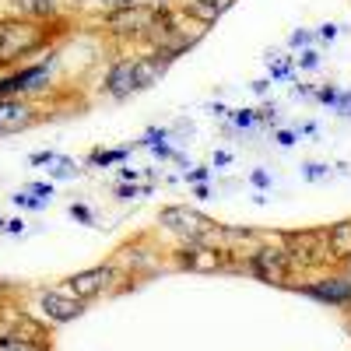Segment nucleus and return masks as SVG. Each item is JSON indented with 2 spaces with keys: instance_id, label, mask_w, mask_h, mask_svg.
I'll list each match as a JSON object with an SVG mask.
<instances>
[{
  "instance_id": "nucleus-15",
  "label": "nucleus",
  "mask_w": 351,
  "mask_h": 351,
  "mask_svg": "<svg viewBox=\"0 0 351 351\" xmlns=\"http://www.w3.org/2000/svg\"><path fill=\"white\" fill-rule=\"evenodd\" d=\"M228 8H232V0H186V4H183V14L193 18L197 25H211V21L221 18Z\"/></svg>"
},
{
  "instance_id": "nucleus-26",
  "label": "nucleus",
  "mask_w": 351,
  "mask_h": 351,
  "mask_svg": "<svg viewBox=\"0 0 351 351\" xmlns=\"http://www.w3.org/2000/svg\"><path fill=\"white\" fill-rule=\"evenodd\" d=\"M274 141L281 144V148H295L299 134H295V127H278V130H274Z\"/></svg>"
},
{
  "instance_id": "nucleus-31",
  "label": "nucleus",
  "mask_w": 351,
  "mask_h": 351,
  "mask_svg": "<svg viewBox=\"0 0 351 351\" xmlns=\"http://www.w3.org/2000/svg\"><path fill=\"white\" fill-rule=\"evenodd\" d=\"M71 218H77V221H84V225H95V215L84 208V204H71Z\"/></svg>"
},
{
  "instance_id": "nucleus-3",
  "label": "nucleus",
  "mask_w": 351,
  "mask_h": 351,
  "mask_svg": "<svg viewBox=\"0 0 351 351\" xmlns=\"http://www.w3.org/2000/svg\"><path fill=\"white\" fill-rule=\"evenodd\" d=\"M53 67H56V53H49L46 60H28L14 71L0 74V99H36L46 95L53 88Z\"/></svg>"
},
{
  "instance_id": "nucleus-37",
  "label": "nucleus",
  "mask_w": 351,
  "mask_h": 351,
  "mask_svg": "<svg viewBox=\"0 0 351 351\" xmlns=\"http://www.w3.org/2000/svg\"><path fill=\"white\" fill-rule=\"evenodd\" d=\"M341 112H344L348 120H351V92H344V106H341Z\"/></svg>"
},
{
  "instance_id": "nucleus-23",
  "label": "nucleus",
  "mask_w": 351,
  "mask_h": 351,
  "mask_svg": "<svg viewBox=\"0 0 351 351\" xmlns=\"http://www.w3.org/2000/svg\"><path fill=\"white\" fill-rule=\"evenodd\" d=\"M127 152H130V148H109V152L95 148L92 155H88V162H92V165H116V162L127 158Z\"/></svg>"
},
{
  "instance_id": "nucleus-38",
  "label": "nucleus",
  "mask_w": 351,
  "mask_h": 351,
  "mask_svg": "<svg viewBox=\"0 0 351 351\" xmlns=\"http://www.w3.org/2000/svg\"><path fill=\"white\" fill-rule=\"evenodd\" d=\"M4 221H8V218H4V215H0V228H4Z\"/></svg>"
},
{
  "instance_id": "nucleus-4",
  "label": "nucleus",
  "mask_w": 351,
  "mask_h": 351,
  "mask_svg": "<svg viewBox=\"0 0 351 351\" xmlns=\"http://www.w3.org/2000/svg\"><path fill=\"white\" fill-rule=\"evenodd\" d=\"M158 221L172 232V236H180V239H186V243H204V239H208L211 232L218 228L208 215L186 208V204H172V208H165V211L158 215Z\"/></svg>"
},
{
  "instance_id": "nucleus-7",
  "label": "nucleus",
  "mask_w": 351,
  "mask_h": 351,
  "mask_svg": "<svg viewBox=\"0 0 351 351\" xmlns=\"http://www.w3.org/2000/svg\"><path fill=\"white\" fill-rule=\"evenodd\" d=\"M43 120V109L32 99H0V137L21 134Z\"/></svg>"
},
{
  "instance_id": "nucleus-34",
  "label": "nucleus",
  "mask_w": 351,
  "mask_h": 351,
  "mask_svg": "<svg viewBox=\"0 0 351 351\" xmlns=\"http://www.w3.org/2000/svg\"><path fill=\"white\" fill-rule=\"evenodd\" d=\"M208 176H211V169H208V165H197L193 172H186V183H193V186H197V183L208 180Z\"/></svg>"
},
{
  "instance_id": "nucleus-32",
  "label": "nucleus",
  "mask_w": 351,
  "mask_h": 351,
  "mask_svg": "<svg viewBox=\"0 0 351 351\" xmlns=\"http://www.w3.org/2000/svg\"><path fill=\"white\" fill-rule=\"evenodd\" d=\"M250 183H253L256 190H267V186H271L274 180H271V176L263 172V169H253V172H250Z\"/></svg>"
},
{
  "instance_id": "nucleus-21",
  "label": "nucleus",
  "mask_w": 351,
  "mask_h": 351,
  "mask_svg": "<svg viewBox=\"0 0 351 351\" xmlns=\"http://www.w3.org/2000/svg\"><path fill=\"white\" fill-rule=\"evenodd\" d=\"M11 204H14V208H21V211H43L49 200L36 197L32 190H14V193H11Z\"/></svg>"
},
{
  "instance_id": "nucleus-39",
  "label": "nucleus",
  "mask_w": 351,
  "mask_h": 351,
  "mask_svg": "<svg viewBox=\"0 0 351 351\" xmlns=\"http://www.w3.org/2000/svg\"><path fill=\"white\" fill-rule=\"evenodd\" d=\"M348 274H351V260H348Z\"/></svg>"
},
{
  "instance_id": "nucleus-20",
  "label": "nucleus",
  "mask_w": 351,
  "mask_h": 351,
  "mask_svg": "<svg viewBox=\"0 0 351 351\" xmlns=\"http://www.w3.org/2000/svg\"><path fill=\"white\" fill-rule=\"evenodd\" d=\"M74 11H92V14H112L120 8H130V4H141V0H67Z\"/></svg>"
},
{
  "instance_id": "nucleus-10",
  "label": "nucleus",
  "mask_w": 351,
  "mask_h": 351,
  "mask_svg": "<svg viewBox=\"0 0 351 351\" xmlns=\"http://www.w3.org/2000/svg\"><path fill=\"white\" fill-rule=\"evenodd\" d=\"M28 162H32L36 169H46V176H49L53 183L81 180V172H84L71 155H60V152H53V148H46V152H32V155H28Z\"/></svg>"
},
{
  "instance_id": "nucleus-25",
  "label": "nucleus",
  "mask_w": 351,
  "mask_h": 351,
  "mask_svg": "<svg viewBox=\"0 0 351 351\" xmlns=\"http://www.w3.org/2000/svg\"><path fill=\"white\" fill-rule=\"evenodd\" d=\"M319 64H324V56H319L316 46H306V49H299V56H295V67H299V71H316Z\"/></svg>"
},
{
  "instance_id": "nucleus-2",
  "label": "nucleus",
  "mask_w": 351,
  "mask_h": 351,
  "mask_svg": "<svg viewBox=\"0 0 351 351\" xmlns=\"http://www.w3.org/2000/svg\"><path fill=\"white\" fill-rule=\"evenodd\" d=\"M169 11L165 8H155V4H130V8H120L106 14V32L116 36V39H155L158 28L165 25Z\"/></svg>"
},
{
  "instance_id": "nucleus-18",
  "label": "nucleus",
  "mask_w": 351,
  "mask_h": 351,
  "mask_svg": "<svg viewBox=\"0 0 351 351\" xmlns=\"http://www.w3.org/2000/svg\"><path fill=\"white\" fill-rule=\"evenodd\" d=\"M263 67H267L271 81H288V77H291V71H295V56H291V53H281V49H274V53L263 56Z\"/></svg>"
},
{
  "instance_id": "nucleus-24",
  "label": "nucleus",
  "mask_w": 351,
  "mask_h": 351,
  "mask_svg": "<svg viewBox=\"0 0 351 351\" xmlns=\"http://www.w3.org/2000/svg\"><path fill=\"white\" fill-rule=\"evenodd\" d=\"M302 180H306V183H324V180H330V165H327V162H306V165H302Z\"/></svg>"
},
{
  "instance_id": "nucleus-17",
  "label": "nucleus",
  "mask_w": 351,
  "mask_h": 351,
  "mask_svg": "<svg viewBox=\"0 0 351 351\" xmlns=\"http://www.w3.org/2000/svg\"><path fill=\"white\" fill-rule=\"evenodd\" d=\"M327 253H330V260H341V263L351 260V218L330 225V232H327Z\"/></svg>"
},
{
  "instance_id": "nucleus-35",
  "label": "nucleus",
  "mask_w": 351,
  "mask_h": 351,
  "mask_svg": "<svg viewBox=\"0 0 351 351\" xmlns=\"http://www.w3.org/2000/svg\"><path fill=\"white\" fill-rule=\"evenodd\" d=\"M228 162H232V152H215V158H211L215 169H221V165H228Z\"/></svg>"
},
{
  "instance_id": "nucleus-36",
  "label": "nucleus",
  "mask_w": 351,
  "mask_h": 351,
  "mask_svg": "<svg viewBox=\"0 0 351 351\" xmlns=\"http://www.w3.org/2000/svg\"><path fill=\"white\" fill-rule=\"evenodd\" d=\"M253 92L256 95H267L271 92V81H253Z\"/></svg>"
},
{
  "instance_id": "nucleus-11",
  "label": "nucleus",
  "mask_w": 351,
  "mask_h": 351,
  "mask_svg": "<svg viewBox=\"0 0 351 351\" xmlns=\"http://www.w3.org/2000/svg\"><path fill=\"white\" fill-rule=\"evenodd\" d=\"M112 278H116V271L109 267H92V271H81V274H74L64 288L71 291L74 299H81V302H88V299H95V295H102V291L112 285Z\"/></svg>"
},
{
  "instance_id": "nucleus-19",
  "label": "nucleus",
  "mask_w": 351,
  "mask_h": 351,
  "mask_svg": "<svg viewBox=\"0 0 351 351\" xmlns=\"http://www.w3.org/2000/svg\"><path fill=\"white\" fill-rule=\"evenodd\" d=\"M0 351H49L39 334H4L0 337Z\"/></svg>"
},
{
  "instance_id": "nucleus-8",
  "label": "nucleus",
  "mask_w": 351,
  "mask_h": 351,
  "mask_svg": "<svg viewBox=\"0 0 351 351\" xmlns=\"http://www.w3.org/2000/svg\"><path fill=\"white\" fill-rule=\"evenodd\" d=\"M39 309L46 313V319H53V324H71V319H77L84 313V302L74 299L67 288H46L39 295Z\"/></svg>"
},
{
  "instance_id": "nucleus-27",
  "label": "nucleus",
  "mask_w": 351,
  "mask_h": 351,
  "mask_svg": "<svg viewBox=\"0 0 351 351\" xmlns=\"http://www.w3.org/2000/svg\"><path fill=\"white\" fill-rule=\"evenodd\" d=\"M313 43H316V36H313V32H306V28L291 32V39H288V46H291V49H306V46H313Z\"/></svg>"
},
{
  "instance_id": "nucleus-12",
  "label": "nucleus",
  "mask_w": 351,
  "mask_h": 351,
  "mask_svg": "<svg viewBox=\"0 0 351 351\" xmlns=\"http://www.w3.org/2000/svg\"><path fill=\"white\" fill-rule=\"evenodd\" d=\"M180 263L190 271H218L228 263V250L208 246V243H186L180 250Z\"/></svg>"
},
{
  "instance_id": "nucleus-28",
  "label": "nucleus",
  "mask_w": 351,
  "mask_h": 351,
  "mask_svg": "<svg viewBox=\"0 0 351 351\" xmlns=\"http://www.w3.org/2000/svg\"><path fill=\"white\" fill-rule=\"evenodd\" d=\"M25 190H32V193L43 197V200H53V180H32Z\"/></svg>"
},
{
  "instance_id": "nucleus-33",
  "label": "nucleus",
  "mask_w": 351,
  "mask_h": 351,
  "mask_svg": "<svg viewBox=\"0 0 351 351\" xmlns=\"http://www.w3.org/2000/svg\"><path fill=\"white\" fill-rule=\"evenodd\" d=\"M204 112H208V116H215V120H228V106L225 102H208V106H204Z\"/></svg>"
},
{
  "instance_id": "nucleus-22",
  "label": "nucleus",
  "mask_w": 351,
  "mask_h": 351,
  "mask_svg": "<svg viewBox=\"0 0 351 351\" xmlns=\"http://www.w3.org/2000/svg\"><path fill=\"white\" fill-rule=\"evenodd\" d=\"M225 123L239 127V130H250V127H256V123H260V112H256V109H232Z\"/></svg>"
},
{
  "instance_id": "nucleus-1",
  "label": "nucleus",
  "mask_w": 351,
  "mask_h": 351,
  "mask_svg": "<svg viewBox=\"0 0 351 351\" xmlns=\"http://www.w3.org/2000/svg\"><path fill=\"white\" fill-rule=\"evenodd\" d=\"M60 21H32L21 14H0V74L28 64L32 56L46 53L56 39Z\"/></svg>"
},
{
  "instance_id": "nucleus-6",
  "label": "nucleus",
  "mask_w": 351,
  "mask_h": 351,
  "mask_svg": "<svg viewBox=\"0 0 351 351\" xmlns=\"http://www.w3.org/2000/svg\"><path fill=\"white\" fill-rule=\"evenodd\" d=\"M285 250L291 256L295 267H316V263H324L330 253H327V232H291L285 236Z\"/></svg>"
},
{
  "instance_id": "nucleus-9",
  "label": "nucleus",
  "mask_w": 351,
  "mask_h": 351,
  "mask_svg": "<svg viewBox=\"0 0 351 351\" xmlns=\"http://www.w3.org/2000/svg\"><path fill=\"white\" fill-rule=\"evenodd\" d=\"M102 92L109 99H130L134 92H141L137 84V67H134V56H120L109 71H106V81H102Z\"/></svg>"
},
{
  "instance_id": "nucleus-30",
  "label": "nucleus",
  "mask_w": 351,
  "mask_h": 351,
  "mask_svg": "<svg viewBox=\"0 0 351 351\" xmlns=\"http://www.w3.org/2000/svg\"><path fill=\"white\" fill-rule=\"evenodd\" d=\"M0 232H8V236H25V232H28V225H25V218H8Z\"/></svg>"
},
{
  "instance_id": "nucleus-14",
  "label": "nucleus",
  "mask_w": 351,
  "mask_h": 351,
  "mask_svg": "<svg viewBox=\"0 0 351 351\" xmlns=\"http://www.w3.org/2000/svg\"><path fill=\"white\" fill-rule=\"evenodd\" d=\"M11 8L14 14L21 18H32V21H60L64 18V8H67V0H11Z\"/></svg>"
},
{
  "instance_id": "nucleus-16",
  "label": "nucleus",
  "mask_w": 351,
  "mask_h": 351,
  "mask_svg": "<svg viewBox=\"0 0 351 351\" xmlns=\"http://www.w3.org/2000/svg\"><path fill=\"white\" fill-rule=\"evenodd\" d=\"M172 60H165V56H158V53H148V56H134V67H137V84H141V92L144 88H152L162 74H165V67H169Z\"/></svg>"
},
{
  "instance_id": "nucleus-13",
  "label": "nucleus",
  "mask_w": 351,
  "mask_h": 351,
  "mask_svg": "<svg viewBox=\"0 0 351 351\" xmlns=\"http://www.w3.org/2000/svg\"><path fill=\"white\" fill-rule=\"evenodd\" d=\"M302 291L319 302H330V306H351V281L348 278H319V281L306 285Z\"/></svg>"
},
{
  "instance_id": "nucleus-5",
  "label": "nucleus",
  "mask_w": 351,
  "mask_h": 351,
  "mask_svg": "<svg viewBox=\"0 0 351 351\" xmlns=\"http://www.w3.org/2000/svg\"><path fill=\"white\" fill-rule=\"evenodd\" d=\"M250 271L267 285H285L291 271H295V263H291L285 246H260L250 253Z\"/></svg>"
},
{
  "instance_id": "nucleus-29",
  "label": "nucleus",
  "mask_w": 351,
  "mask_h": 351,
  "mask_svg": "<svg viewBox=\"0 0 351 351\" xmlns=\"http://www.w3.org/2000/svg\"><path fill=\"white\" fill-rule=\"evenodd\" d=\"M313 36H316V43H324V46H327V43H334V39H337V25H334V21H324Z\"/></svg>"
}]
</instances>
